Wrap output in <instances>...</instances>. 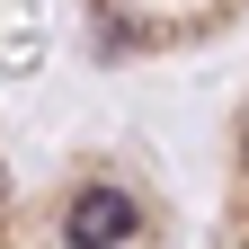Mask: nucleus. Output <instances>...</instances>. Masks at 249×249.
<instances>
[{
	"label": "nucleus",
	"mask_w": 249,
	"mask_h": 249,
	"mask_svg": "<svg viewBox=\"0 0 249 249\" xmlns=\"http://www.w3.org/2000/svg\"><path fill=\"white\" fill-rule=\"evenodd\" d=\"M134 196H124V187H80L71 196V213H62V240L71 249H116V240H134Z\"/></svg>",
	"instance_id": "f257e3e1"
}]
</instances>
